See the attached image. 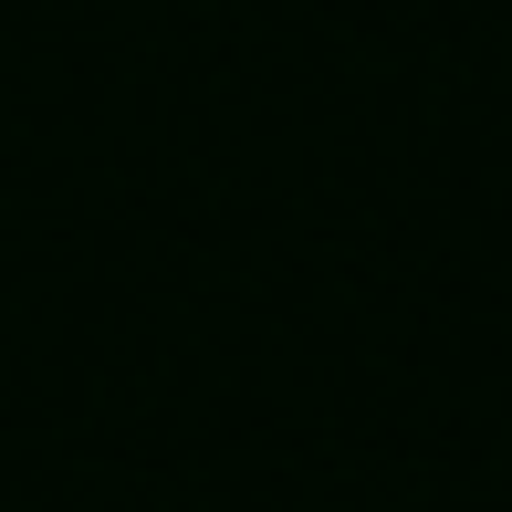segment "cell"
<instances>
[]
</instances>
